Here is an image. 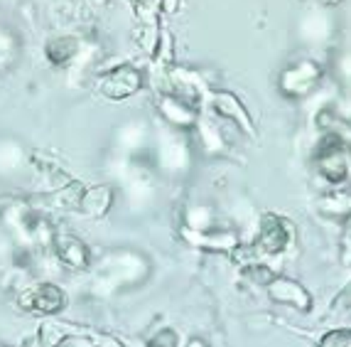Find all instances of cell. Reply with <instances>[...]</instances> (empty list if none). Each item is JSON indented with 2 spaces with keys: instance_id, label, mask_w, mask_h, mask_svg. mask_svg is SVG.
<instances>
[{
  "instance_id": "1",
  "label": "cell",
  "mask_w": 351,
  "mask_h": 347,
  "mask_svg": "<svg viewBox=\"0 0 351 347\" xmlns=\"http://www.w3.org/2000/svg\"><path fill=\"white\" fill-rule=\"evenodd\" d=\"M290 244H293L290 224L282 222L276 214L263 217V224H261V230H258L256 247L261 249L265 256H278V254H285Z\"/></svg>"
},
{
  "instance_id": "2",
  "label": "cell",
  "mask_w": 351,
  "mask_h": 347,
  "mask_svg": "<svg viewBox=\"0 0 351 347\" xmlns=\"http://www.w3.org/2000/svg\"><path fill=\"white\" fill-rule=\"evenodd\" d=\"M270 293V298L280 303V306H290V308H298V311L307 313L312 308V295L310 291L304 289L302 283H298L295 278H287V276H276L273 281L265 286Z\"/></svg>"
},
{
  "instance_id": "3",
  "label": "cell",
  "mask_w": 351,
  "mask_h": 347,
  "mask_svg": "<svg viewBox=\"0 0 351 347\" xmlns=\"http://www.w3.org/2000/svg\"><path fill=\"white\" fill-rule=\"evenodd\" d=\"M246 276L251 278L253 283H258V286H263V289H265V286H268V283L273 281L278 273L265 264H251V266H246Z\"/></svg>"
},
{
  "instance_id": "4",
  "label": "cell",
  "mask_w": 351,
  "mask_h": 347,
  "mask_svg": "<svg viewBox=\"0 0 351 347\" xmlns=\"http://www.w3.org/2000/svg\"><path fill=\"white\" fill-rule=\"evenodd\" d=\"M147 347H180V335H177L175 328H160L147 340Z\"/></svg>"
},
{
  "instance_id": "5",
  "label": "cell",
  "mask_w": 351,
  "mask_h": 347,
  "mask_svg": "<svg viewBox=\"0 0 351 347\" xmlns=\"http://www.w3.org/2000/svg\"><path fill=\"white\" fill-rule=\"evenodd\" d=\"M317 347H351V330L344 328L329 330L327 335H322V340H319Z\"/></svg>"
},
{
  "instance_id": "6",
  "label": "cell",
  "mask_w": 351,
  "mask_h": 347,
  "mask_svg": "<svg viewBox=\"0 0 351 347\" xmlns=\"http://www.w3.org/2000/svg\"><path fill=\"white\" fill-rule=\"evenodd\" d=\"M341 247H344V261L351 264V224L346 227V234H344V241H341Z\"/></svg>"
},
{
  "instance_id": "7",
  "label": "cell",
  "mask_w": 351,
  "mask_h": 347,
  "mask_svg": "<svg viewBox=\"0 0 351 347\" xmlns=\"http://www.w3.org/2000/svg\"><path fill=\"white\" fill-rule=\"evenodd\" d=\"M189 347H204V345H202V342H197V340H194V342H192V345H189Z\"/></svg>"
},
{
  "instance_id": "8",
  "label": "cell",
  "mask_w": 351,
  "mask_h": 347,
  "mask_svg": "<svg viewBox=\"0 0 351 347\" xmlns=\"http://www.w3.org/2000/svg\"><path fill=\"white\" fill-rule=\"evenodd\" d=\"M327 3H337V0H327Z\"/></svg>"
}]
</instances>
